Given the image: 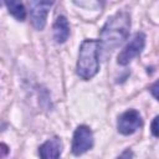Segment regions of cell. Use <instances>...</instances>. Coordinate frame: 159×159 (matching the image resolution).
<instances>
[{"instance_id":"7a4b0ae2","label":"cell","mask_w":159,"mask_h":159,"mask_svg":"<svg viewBox=\"0 0 159 159\" xmlns=\"http://www.w3.org/2000/svg\"><path fill=\"white\" fill-rule=\"evenodd\" d=\"M99 50L101 42L98 40H84L80 46L77 73L82 80H91L99 70Z\"/></svg>"},{"instance_id":"7c38bea8","label":"cell","mask_w":159,"mask_h":159,"mask_svg":"<svg viewBox=\"0 0 159 159\" xmlns=\"http://www.w3.org/2000/svg\"><path fill=\"white\" fill-rule=\"evenodd\" d=\"M152 133H153L154 137H158L159 135V133H158V117H155L154 120H153V123H152Z\"/></svg>"},{"instance_id":"277c9868","label":"cell","mask_w":159,"mask_h":159,"mask_svg":"<svg viewBox=\"0 0 159 159\" xmlns=\"http://www.w3.org/2000/svg\"><path fill=\"white\" fill-rule=\"evenodd\" d=\"M93 147V134L87 125H80L73 133L72 153L75 155H82Z\"/></svg>"},{"instance_id":"8992f818","label":"cell","mask_w":159,"mask_h":159,"mask_svg":"<svg viewBox=\"0 0 159 159\" xmlns=\"http://www.w3.org/2000/svg\"><path fill=\"white\" fill-rule=\"evenodd\" d=\"M30 17L36 30H42L46 24V16L48 9L53 5V1H30Z\"/></svg>"},{"instance_id":"30bf717a","label":"cell","mask_w":159,"mask_h":159,"mask_svg":"<svg viewBox=\"0 0 159 159\" xmlns=\"http://www.w3.org/2000/svg\"><path fill=\"white\" fill-rule=\"evenodd\" d=\"M9 147L6 145V144H4V143H0V159H4V158H6L7 157V154H9Z\"/></svg>"},{"instance_id":"3957f363","label":"cell","mask_w":159,"mask_h":159,"mask_svg":"<svg viewBox=\"0 0 159 159\" xmlns=\"http://www.w3.org/2000/svg\"><path fill=\"white\" fill-rule=\"evenodd\" d=\"M144 45H145V35L143 32L135 34L134 37L124 46V48L118 55L117 62L120 66L128 65L135 56H138L142 52V50L144 48Z\"/></svg>"},{"instance_id":"ba28073f","label":"cell","mask_w":159,"mask_h":159,"mask_svg":"<svg viewBox=\"0 0 159 159\" xmlns=\"http://www.w3.org/2000/svg\"><path fill=\"white\" fill-rule=\"evenodd\" d=\"M70 36V25L65 16H58L53 24V39L57 43H63Z\"/></svg>"},{"instance_id":"6da1fadb","label":"cell","mask_w":159,"mask_h":159,"mask_svg":"<svg viewBox=\"0 0 159 159\" xmlns=\"http://www.w3.org/2000/svg\"><path fill=\"white\" fill-rule=\"evenodd\" d=\"M130 30V16L127 11H118L111 16L101 30V47L113 50L127 40Z\"/></svg>"},{"instance_id":"8fae6325","label":"cell","mask_w":159,"mask_h":159,"mask_svg":"<svg viewBox=\"0 0 159 159\" xmlns=\"http://www.w3.org/2000/svg\"><path fill=\"white\" fill-rule=\"evenodd\" d=\"M117 159H133V152L130 149H125Z\"/></svg>"},{"instance_id":"9c48e42d","label":"cell","mask_w":159,"mask_h":159,"mask_svg":"<svg viewBox=\"0 0 159 159\" xmlns=\"http://www.w3.org/2000/svg\"><path fill=\"white\" fill-rule=\"evenodd\" d=\"M5 5L7 6L9 12L14 17H16L20 21H24L25 20V17H26V10H25V6L21 2H19V1H6Z\"/></svg>"},{"instance_id":"52a82bcc","label":"cell","mask_w":159,"mask_h":159,"mask_svg":"<svg viewBox=\"0 0 159 159\" xmlns=\"http://www.w3.org/2000/svg\"><path fill=\"white\" fill-rule=\"evenodd\" d=\"M61 149H62L61 140L57 137H53L46 140L39 148V154L41 159H60Z\"/></svg>"},{"instance_id":"5b68a950","label":"cell","mask_w":159,"mask_h":159,"mask_svg":"<svg viewBox=\"0 0 159 159\" xmlns=\"http://www.w3.org/2000/svg\"><path fill=\"white\" fill-rule=\"evenodd\" d=\"M142 124H143V120L139 112L135 109H128L119 116L117 128L119 133L124 135H129V134H133L137 129H139Z\"/></svg>"},{"instance_id":"4fadbf2b","label":"cell","mask_w":159,"mask_h":159,"mask_svg":"<svg viewBox=\"0 0 159 159\" xmlns=\"http://www.w3.org/2000/svg\"><path fill=\"white\" fill-rule=\"evenodd\" d=\"M157 89H158V83H154L153 87H152V93L155 98H158V93H157Z\"/></svg>"}]
</instances>
